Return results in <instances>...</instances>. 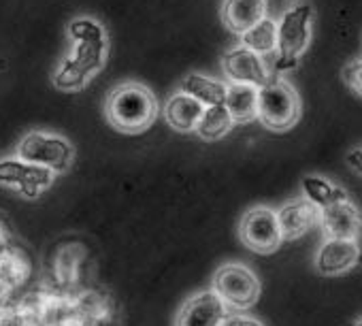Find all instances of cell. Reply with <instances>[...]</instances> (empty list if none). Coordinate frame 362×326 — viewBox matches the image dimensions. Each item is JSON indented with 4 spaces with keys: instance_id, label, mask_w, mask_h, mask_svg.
Masks as SVG:
<instances>
[{
    "instance_id": "cell-11",
    "label": "cell",
    "mask_w": 362,
    "mask_h": 326,
    "mask_svg": "<svg viewBox=\"0 0 362 326\" xmlns=\"http://www.w3.org/2000/svg\"><path fill=\"white\" fill-rule=\"evenodd\" d=\"M222 71L228 83H250V86L260 88L271 79V71L264 58L247 50L245 45H237L224 54Z\"/></svg>"
},
{
    "instance_id": "cell-1",
    "label": "cell",
    "mask_w": 362,
    "mask_h": 326,
    "mask_svg": "<svg viewBox=\"0 0 362 326\" xmlns=\"http://www.w3.org/2000/svg\"><path fill=\"white\" fill-rule=\"evenodd\" d=\"M66 35L73 41V52L62 58L52 81L62 92H79L98 71H103L109 52V37L105 26L88 16L75 18L69 24Z\"/></svg>"
},
{
    "instance_id": "cell-4",
    "label": "cell",
    "mask_w": 362,
    "mask_h": 326,
    "mask_svg": "<svg viewBox=\"0 0 362 326\" xmlns=\"http://www.w3.org/2000/svg\"><path fill=\"white\" fill-rule=\"evenodd\" d=\"M256 120L275 132H286L296 126L300 120V96L288 79L271 75V79L258 88Z\"/></svg>"
},
{
    "instance_id": "cell-22",
    "label": "cell",
    "mask_w": 362,
    "mask_h": 326,
    "mask_svg": "<svg viewBox=\"0 0 362 326\" xmlns=\"http://www.w3.org/2000/svg\"><path fill=\"white\" fill-rule=\"evenodd\" d=\"M220 326H264V322H260L258 318L247 315L243 311H235V313H228Z\"/></svg>"
},
{
    "instance_id": "cell-13",
    "label": "cell",
    "mask_w": 362,
    "mask_h": 326,
    "mask_svg": "<svg viewBox=\"0 0 362 326\" xmlns=\"http://www.w3.org/2000/svg\"><path fill=\"white\" fill-rule=\"evenodd\" d=\"M275 214L284 241L300 239L303 235H307L311 228L317 226V218H320V209L305 197L286 201L279 209H275Z\"/></svg>"
},
{
    "instance_id": "cell-8",
    "label": "cell",
    "mask_w": 362,
    "mask_h": 326,
    "mask_svg": "<svg viewBox=\"0 0 362 326\" xmlns=\"http://www.w3.org/2000/svg\"><path fill=\"white\" fill-rule=\"evenodd\" d=\"M56 182V173L13 156L0 158V186L11 188L26 199H39Z\"/></svg>"
},
{
    "instance_id": "cell-16",
    "label": "cell",
    "mask_w": 362,
    "mask_h": 326,
    "mask_svg": "<svg viewBox=\"0 0 362 326\" xmlns=\"http://www.w3.org/2000/svg\"><path fill=\"white\" fill-rule=\"evenodd\" d=\"M224 107L228 109L235 124L254 122L258 109V88L250 83H228Z\"/></svg>"
},
{
    "instance_id": "cell-19",
    "label": "cell",
    "mask_w": 362,
    "mask_h": 326,
    "mask_svg": "<svg viewBox=\"0 0 362 326\" xmlns=\"http://www.w3.org/2000/svg\"><path fill=\"white\" fill-rule=\"evenodd\" d=\"M241 37V45L256 52L258 56L267 58L275 54L277 47V22L271 18H262L258 24H254L250 30H245Z\"/></svg>"
},
{
    "instance_id": "cell-21",
    "label": "cell",
    "mask_w": 362,
    "mask_h": 326,
    "mask_svg": "<svg viewBox=\"0 0 362 326\" xmlns=\"http://www.w3.org/2000/svg\"><path fill=\"white\" fill-rule=\"evenodd\" d=\"M343 81H345V86H347L356 96L362 98V58L349 62V64L343 69Z\"/></svg>"
},
{
    "instance_id": "cell-17",
    "label": "cell",
    "mask_w": 362,
    "mask_h": 326,
    "mask_svg": "<svg viewBox=\"0 0 362 326\" xmlns=\"http://www.w3.org/2000/svg\"><path fill=\"white\" fill-rule=\"evenodd\" d=\"M226 88H228L226 81H220V79H214V77H207L201 73H190L179 83V92L197 98L205 107L222 105L226 98Z\"/></svg>"
},
{
    "instance_id": "cell-24",
    "label": "cell",
    "mask_w": 362,
    "mask_h": 326,
    "mask_svg": "<svg viewBox=\"0 0 362 326\" xmlns=\"http://www.w3.org/2000/svg\"><path fill=\"white\" fill-rule=\"evenodd\" d=\"M351 326H362V315H360V318H358V320H356V322H354Z\"/></svg>"
},
{
    "instance_id": "cell-18",
    "label": "cell",
    "mask_w": 362,
    "mask_h": 326,
    "mask_svg": "<svg viewBox=\"0 0 362 326\" xmlns=\"http://www.w3.org/2000/svg\"><path fill=\"white\" fill-rule=\"evenodd\" d=\"M300 197H305L307 201H311L317 209L337 203L341 199H347V190L334 182H330L328 177L322 175H305L300 180Z\"/></svg>"
},
{
    "instance_id": "cell-9",
    "label": "cell",
    "mask_w": 362,
    "mask_h": 326,
    "mask_svg": "<svg viewBox=\"0 0 362 326\" xmlns=\"http://www.w3.org/2000/svg\"><path fill=\"white\" fill-rule=\"evenodd\" d=\"M317 226L324 239H362V209L347 197L320 209Z\"/></svg>"
},
{
    "instance_id": "cell-20",
    "label": "cell",
    "mask_w": 362,
    "mask_h": 326,
    "mask_svg": "<svg viewBox=\"0 0 362 326\" xmlns=\"http://www.w3.org/2000/svg\"><path fill=\"white\" fill-rule=\"evenodd\" d=\"M233 126H235V122L222 103V105H211V107L203 109V115H201L194 132L205 141H218V139L226 136L233 130Z\"/></svg>"
},
{
    "instance_id": "cell-23",
    "label": "cell",
    "mask_w": 362,
    "mask_h": 326,
    "mask_svg": "<svg viewBox=\"0 0 362 326\" xmlns=\"http://www.w3.org/2000/svg\"><path fill=\"white\" fill-rule=\"evenodd\" d=\"M347 165L351 171H356L358 175H362V147H356L347 153Z\"/></svg>"
},
{
    "instance_id": "cell-5",
    "label": "cell",
    "mask_w": 362,
    "mask_h": 326,
    "mask_svg": "<svg viewBox=\"0 0 362 326\" xmlns=\"http://www.w3.org/2000/svg\"><path fill=\"white\" fill-rule=\"evenodd\" d=\"M18 156L58 175V173H66L73 167L75 145L58 132L33 130L20 139Z\"/></svg>"
},
{
    "instance_id": "cell-14",
    "label": "cell",
    "mask_w": 362,
    "mask_h": 326,
    "mask_svg": "<svg viewBox=\"0 0 362 326\" xmlns=\"http://www.w3.org/2000/svg\"><path fill=\"white\" fill-rule=\"evenodd\" d=\"M267 18V0H224L222 22L235 35H243Z\"/></svg>"
},
{
    "instance_id": "cell-12",
    "label": "cell",
    "mask_w": 362,
    "mask_h": 326,
    "mask_svg": "<svg viewBox=\"0 0 362 326\" xmlns=\"http://www.w3.org/2000/svg\"><path fill=\"white\" fill-rule=\"evenodd\" d=\"M228 315V307L216 290H201L181 305L175 326H220Z\"/></svg>"
},
{
    "instance_id": "cell-15",
    "label": "cell",
    "mask_w": 362,
    "mask_h": 326,
    "mask_svg": "<svg viewBox=\"0 0 362 326\" xmlns=\"http://www.w3.org/2000/svg\"><path fill=\"white\" fill-rule=\"evenodd\" d=\"M203 109L205 105H201L197 98L184 92H175L164 105V120L177 132H194L203 115Z\"/></svg>"
},
{
    "instance_id": "cell-7",
    "label": "cell",
    "mask_w": 362,
    "mask_h": 326,
    "mask_svg": "<svg viewBox=\"0 0 362 326\" xmlns=\"http://www.w3.org/2000/svg\"><path fill=\"white\" fill-rule=\"evenodd\" d=\"M239 239L247 250L256 254L267 256V254L277 252L284 239H281L275 209L267 205H256L247 209L239 222Z\"/></svg>"
},
{
    "instance_id": "cell-3",
    "label": "cell",
    "mask_w": 362,
    "mask_h": 326,
    "mask_svg": "<svg viewBox=\"0 0 362 326\" xmlns=\"http://www.w3.org/2000/svg\"><path fill=\"white\" fill-rule=\"evenodd\" d=\"M313 35V9L307 3H296L281 13L277 20V47L275 69L288 73L298 66L300 56L307 52Z\"/></svg>"
},
{
    "instance_id": "cell-2",
    "label": "cell",
    "mask_w": 362,
    "mask_h": 326,
    "mask_svg": "<svg viewBox=\"0 0 362 326\" xmlns=\"http://www.w3.org/2000/svg\"><path fill=\"white\" fill-rule=\"evenodd\" d=\"M105 115L115 130L124 134H139L156 122L158 98L147 86L139 81H124L109 92Z\"/></svg>"
},
{
    "instance_id": "cell-10",
    "label": "cell",
    "mask_w": 362,
    "mask_h": 326,
    "mask_svg": "<svg viewBox=\"0 0 362 326\" xmlns=\"http://www.w3.org/2000/svg\"><path fill=\"white\" fill-rule=\"evenodd\" d=\"M360 241L351 239H324L315 252L313 267L322 277H339L354 271L360 262Z\"/></svg>"
},
{
    "instance_id": "cell-6",
    "label": "cell",
    "mask_w": 362,
    "mask_h": 326,
    "mask_svg": "<svg viewBox=\"0 0 362 326\" xmlns=\"http://www.w3.org/2000/svg\"><path fill=\"white\" fill-rule=\"evenodd\" d=\"M211 290H216L228 311H247L258 303L262 284L247 264L226 262L214 273Z\"/></svg>"
}]
</instances>
